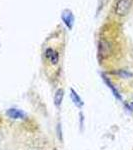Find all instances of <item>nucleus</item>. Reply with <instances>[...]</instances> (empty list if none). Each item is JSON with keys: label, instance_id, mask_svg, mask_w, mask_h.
<instances>
[{"label": "nucleus", "instance_id": "6", "mask_svg": "<svg viewBox=\"0 0 133 150\" xmlns=\"http://www.w3.org/2000/svg\"><path fill=\"white\" fill-rule=\"evenodd\" d=\"M71 97H72V100H73V102L75 103V105L79 106V107L83 105V102H82V100L80 99V97L77 95L76 92L73 90V89H71Z\"/></svg>", "mask_w": 133, "mask_h": 150}, {"label": "nucleus", "instance_id": "4", "mask_svg": "<svg viewBox=\"0 0 133 150\" xmlns=\"http://www.w3.org/2000/svg\"><path fill=\"white\" fill-rule=\"evenodd\" d=\"M63 96H64V91L62 89H58L54 95V103L57 107H59L62 103V100H63Z\"/></svg>", "mask_w": 133, "mask_h": 150}, {"label": "nucleus", "instance_id": "1", "mask_svg": "<svg viewBox=\"0 0 133 150\" xmlns=\"http://www.w3.org/2000/svg\"><path fill=\"white\" fill-rule=\"evenodd\" d=\"M133 0H118L116 4L115 13L119 16H125L131 8Z\"/></svg>", "mask_w": 133, "mask_h": 150}, {"label": "nucleus", "instance_id": "5", "mask_svg": "<svg viewBox=\"0 0 133 150\" xmlns=\"http://www.w3.org/2000/svg\"><path fill=\"white\" fill-rule=\"evenodd\" d=\"M109 44H108L106 41H101L100 42V54L102 55L103 57L107 56L109 54Z\"/></svg>", "mask_w": 133, "mask_h": 150}, {"label": "nucleus", "instance_id": "10", "mask_svg": "<svg viewBox=\"0 0 133 150\" xmlns=\"http://www.w3.org/2000/svg\"><path fill=\"white\" fill-rule=\"evenodd\" d=\"M55 150H57V149H55Z\"/></svg>", "mask_w": 133, "mask_h": 150}, {"label": "nucleus", "instance_id": "2", "mask_svg": "<svg viewBox=\"0 0 133 150\" xmlns=\"http://www.w3.org/2000/svg\"><path fill=\"white\" fill-rule=\"evenodd\" d=\"M61 18H62V20H63V22L66 24L67 27L69 29H71L72 26H73V22H74V16H73V14H72V12L68 10V9H66V10H64L62 12Z\"/></svg>", "mask_w": 133, "mask_h": 150}, {"label": "nucleus", "instance_id": "8", "mask_svg": "<svg viewBox=\"0 0 133 150\" xmlns=\"http://www.w3.org/2000/svg\"><path fill=\"white\" fill-rule=\"evenodd\" d=\"M120 75L121 76H123V77H130L131 76V73H129V72H126V71H122L121 73H120Z\"/></svg>", "mask_w": 133, "mask_h": 150}, {"label": "nucleus", "instance_id": "9", "mask_svg": "<svg viewBox=\"0 0 133 150\" xmlns=\"http://www.w3.org/2000/svg\"><path fill=\"white\" fill-rule=\"evenodd\" d=\"M1 139H2V135H1V133H0V141H1Z\"/></svg>", "mask_w": 133, "mask_h": 150}, {"label": "nucleus", "instance_id": "7", "mask_svg": "<svg viewBox=\"0 0 133 150\" xmlns=\"http://www.w3.org/2000/svg\"><path fill=\"white\" fill-rule=\"evenodd\" d=\"M49 59H50V61H51V63H52V64H57L58 60H59V57H58L57 52H56V51H53L52 54L50 55Z\"/></svg>", "mask_w": 133, "mask_h": 150}, {"label": "nucleus", "instance_id": "3", "mask_svg": "<svg viewBox=\"0 0 133 150\" xmlns=\"http://www.w3.org/2000/svg\"><path fill=\"white\" fill-rule=\"evenodd\" d=\"M7 115L10 118H13V119H21V118L24 117L23 112L17 109H9L7 111Z\"/></svg>", "mask_w": 133, "mask_h": 150}]
</instances>
